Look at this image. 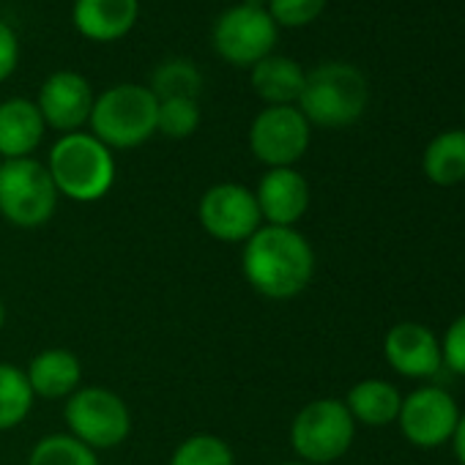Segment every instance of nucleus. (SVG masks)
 Returning a JSON list of instances; mask_svg holds the SVG:
<instances>
[{"label":"nucleus","mask_w":465,"mask_h":465,"mask_svg":"<svg viewBox=\"0 0 465 465\" xmlns=\"http://www.w3.org/2000/svg\"><path fill=\"white\" fill-rule=\"evenodd\" d=\"M242 274L269 302H291L315 280V250L299 227L263 224L242 244Z\"/></svg>","instance_id":"f257e3e1"},{"label":"nucleus","mask_w":465,"mask_h":465,"mask_svg":"<svg viewBox=\"0 0 465 465\" xmlns=\"http://www.w3.org/2000/svg\"><path fill=\"white\" fill-rule=\"evenodd\" d=\"M47 170L61 197L72 203H99L115 186V153L88 129L61 134L47 153Z\"/></svg>","instance_id":"f03ea898"},{"label":"nucleus","mask_w":465,"mask_h":465,"mask_svg":"<svg viewBox=\"0 0 465 465\" xmlns=\"http://www.w3.org/2000/svg\"><path fill=\"white\" fill-rule=\"evenodd\" d=\"M370 104V83L361 69L345 61H329L307 72L299 110L310 126L345 129L353 126Z\"/></svg>","instance_id":"7ed1b4c3"},{"label":"nucleus","mask_w":465,"mask_h":465,"mask_svg":"<svg viewBox=\"0 0 465 465\" xmlns=\"http://www.w3.org/2000/svg\"><path fill=\"white\" fill-rule=\"evenodd\" d=\"M159 99L148 85L121 83L96 94L88 132L102 140L113 153L145 145L156 134Z\"/></svg>","instance_id":"20e7f679"},{"label":"nucleus","mask_w":465,"mask_h":465,"mask_svg":"<svg viewBox=\"0 0 465 465\" xmlns=\"http://www.w3.org/2000/svg\"><path fill=\"white\" fill-rule=\"evenodd\" d=\"M356 421L337 397H318L299 408L288 438L299 462L331 465L342 460L356 440Z\"/></svg>","instance_id":"39448f33"},{"label":"nucleus","mask_w":465,"mask_h":465,"mask_svg":"<svg viewBox=\"0 0 465 465\" xmlns=\"http://www.w3.org/2000/svg\"><path fill=\"white\" fill-rule=\"evenodd\" d=\"M64 424L88 449L107 451L129 440L134 419L129 402L107 386H80L64 400Z\"/></svg>","instance_id":"423d86ee"},{"label":"nucleus","mask_w":465,"mask_h":465,"mask_svg":"<svg viewBox=\"0 0 465 465\" xmlns=\"http://www.w3.org/2000/svg\"><path fill=\"white\" fill-rule=\"evenodd\" d=\"M61 194L50 170L36 156L9 159L0 167V216L12 227L39 230L53 222Z\"/></svg>","instance_id":"0eeeda50"},{"label":"nucleus","mask_w":465,"mask_h":465,"mask_svg":"<svg viewBox=\"0 0 465 465\" xmlns=\"http://www.w3.org/2000/svg\"><path fill=\"white\" fill-rule=\"evenodd\" d=\"M280 28L266 12V6L236 4L227 6L211 28L213 53L236 69H252L263 58H269L277 47Z\"/></svg>","instance_id":"6e6552de"},{"label":"nucleus","mask_w":465,"mask_h":465,"mask_svg":"<svg viewBox=\"0 0 465 465\" xmlns=\"http://www.w3.org/2000/svg\"><path fill=\"white\" fill-rule=\"evenodd\" d=\"M197 222L219 244H244L263 227L255 192L236 181H219L200 194Z\"/></svg>","instance_id":"1a4fd4ad"},{"label":"nucleus","mask_w":465,"mask_h":465,"mask_svg":"<svg viewBox=\"0 0 465 465\" xmlns=\"http://www.w3.org/2000/svg\"><path fill=\"white\" fill-rule=\"evenodd\" d=\"M247 140H250L252 156L261 164H266V170L296 167L310 151L312 126L296 104L263 107L252 118Z\"/></svg>","instance_id":"9d476101"},{"label":"nucleus","mask_w":465,"mask_h":465,"mask_svg":"<svg viewBox=\"0 0 465 465\" xmlns=\"http://www.w3.org/2000/svg\"><path fill=\"white\" fill-rule=\"evenodd\" d=\"M460 405L454 397L432 383H424L402 394L397 427L402 438L416 449H440L451 440L460 421Z\"/></svg>","instance_id":"9b49d317"},{"label":"nucleus","mask_w":465,"mask_h":465,"mask_svg":"<svg viewBox=\"0 0 465 465\" xmlns=\"http://www.w3.org/2000/svg\"><path fill=\"white\" fill-rule=\"evenodd\" d=\"M36 107L47 124V129L58 134L83 132L91 121V110L96 102V91L91 80L74 69L53 72L36 94Z\"/></svg>","instance_id":"f8f14e48"},{"label":"nucleus","mask_w":465,"mask_h":465,"mask_svg":"<svg viewBox=\"0 0 465 465\" xmlns=\"http://www.w3.org/2000/svg\"><path fill=\"white\" fill-rule=\"evenodd\" d=\"M383 359L386 364L408 378V381H430L440 372L443 356H440V340L416 321L394 323L383 337Z\"/></svg>","instance_id":"ddd939ff"},{"label":"nucleus","mask_w":465,"mask_h":465,"mask_svg":"<svg viewBox=\"0 0 465 465\" xmlns=\"http://www.w3.org/2000/svg\"><path fill=\"white\" fill-rule=\"evenodd\" d=\"M263 224L277 227H299V222L307 216L312 203L310 181L299 167H274L266 170L252 189Z\"/></svg>","instance_id":"4468645a"},{"label":"nucleus","mask_w":465,"mask_h":465,"mask_svg":"<svg viewBox=\"0 0 465 465\" xmlns=\"http://www.w3.org/2000/svg\"><path fill=\"white\" fill-rule=\"evenodd\" d=\"M140 20V0H74L72 25L96 45L126 39Z\"/></svg>","instance_id":"2eb2a0df"},{"label":"nucleus","mask_w":465,"mask_h":465,"mask_svg":"<svg viewBox=\"0 0 465 465\" xmlns=\"http://www.w3.org/2000/svg\"><path fill=\"white\" fill-rule=\"evenodd\" d=\"M36 400H69L83 386V361L69 348H45L25 367Z\"/></svg>","instance_id":"dca6fc26"},{"label":"nucleus","mask_w":465,"mask_h":465,"mask_svg":"<svg viewBox=\"0 0 465 465\" xmlns=\"http://www.w3.org/2000/svg\"><path fill=\"white\" fill-rule=\"evenodd\" d=\"M45 134L47 124L34 99L12 96L0 102V156L4 162L34 156L42 148Z\"/></svg>","instance_id":"f3484780"},{"label":"nucleus","mask_w":465,"mask_h":465,"mask_svg":"<svg viewBox=\"0 0 465 465\" xmlns=\"http://www.w3.org/2000/svg\"><path fill=\"white\" fill-rule=\"evenodd\" d=\"M307 72L299 61L288 55L272 53L261 64L250 69V83L255 96L263 102V107H285L299 104V96L304 91Z\"/></svg>","instance_id":"a211bd4d"},{"label":"nucleus","mask_w":465,"mask_h":465,"mask_svg":"<svg viewBox=\"0 0 465 465\" xmlns=\"http://www.w3.org/2000/svg\"><path fill=\"white\" fill-rule=\"evenodd\" d=\"M342 402L356 424L389 427V424H397L402 391L383 378H364L348 389Z\"/></svg>","instance_id":"6ab92c4d"},{"label":"nucleus","mask_w":465,"mask_h":465,"mask_svg":"<svg viewBox=\"0 0 465 465\" xmlns=\"http://www.w3.org/2000/svg\"><path fill=\"white\" fill-rule=\"evenodd\" d=\"M421 173L435 186H457L465 181V129L435 134L421 153Z\"/></svg>","instance_id":"aec40b11"},{"label":"nucleus","mask_w":465,"mask_h":465,"mask_svg":"<svg viewBox=\"0 0 465 465\" xmlns=\"http://www.w3.org/2000/svg\"><path fill=\"white\" fill-rule=\"evenodd\" d=\"M36 397L31 391L25 367L0 361V432L17 430L34 411Z\"/></svg>","instance_id":"412c9836"},{"label":"nucleus","mask_w":465,"mask_h":465,"mask_svg":"<svg viewBox=\"0 0 465 465\" xmlns=\"http://www.w3.org/2000/svg\"><path fill=\"white\" fill-rule=\"evenodd\" d=\"M151 94L164 99H197L203 91V72L186 58H167L151 72Z\"/></svg>","instance_id":"4be33fe9"},{"label":"nucleus","mask_w":465,"mask_h":465,"mask_svg":"<svg viewBox=\"0 0 465 465\" xmlns=\"http://www.w3.org/2000/svg\"><path fill=\"white\" fill-rule=\"evenodd\" d=\"M25 465H99V454L64 430L42 435L31 446Z\"/></svg>","instance_id":"5701e85b"},{"label":"nucleus","mask_w":465,"mask_h":465,"mask_svg":"<svg viewBox=\"0 0 465 465\" xmlns=\"http://www.w3.org/2000/svg\"><path fill=\"white\" fill-rule=\"evenodd\" d=\"M167 465H239L230 440L216 432H192L170 451Z\"/></svg>","instance_id":"b1692460"},{"label":"nucleus","mask_w":465,"mask_h":465,"mask_svg":"<svg viewBox=\"0 0 465 465\" xmlns=\"http://www.w3.org/2000/svg\"><path fill=\"white\" fill-rule=\"evenodd\" d=\"M203 113L197 99H164L156 113V134L167 140H189L200 129Z\"/></svg>","instance_id":"393cba45"},{"label":"nucleus","mask_w":465,"mask_h":465,"mask_svg":"<svg viewBox=\"0 0 465 465\" xmlns=\"http://www.w3.org/2000/svg\"><path fill=\"white\" fill-rule=\"evenodd\" d=\"M329 0H266V12L277 28H307L323 12Z\"/></svg>","instance_id":"a878e982"},{"label":"nucleus","mask_w":465,"mask_h":465,"mask_svg":"<svg viewBox=\"0 0 465 465\" xmlns=\"http://www.w3.org/2000/svg\"><path fill=\"white\" fill-rule=\"evenodd\" d=\"M443 367L460 378H465V315L454 318L440 337Z\"/></svg>","instance_id":"bb28decb"},{"label":"nucleus","mask_w":465,"mask_h":465,"mask_svg":"<svg viewBox=\"0 0 465 465\" xmlns=\"http://www.w3.org/2000/svg\"><path fill=\"white\" fill-rule=\"evenodd\" d=\"M20 53H23V47H20L17 31H15L9 23L0 20V85H4V83L17 72V66H20Z\"/></svg>","instance_id":"cd10ccee"},{"label":"nucleus","mask_w":465,"mask_h":465,"mask_svg":"<svg viewBox=\"0 0 465 465\" xmlns=\"http://www.w3.org/2000/svg\"><path fill=\"white\" fill-rule=\"evenodd\" d=\"M451 449H454V457H457V462L460 465H465V411L460 413V421H457V427H454V435H451Z\"/></svg>","instance_id":"c85d7f7f"},{"label":"nucleus","mask_w":465,"mask_h":465,"mask_svg":"<svg viewBox=\"0 0 465 465\" xmlns=\"http://www.w3.org/2000/svg\"><path fill=\"white\" fill-rule=\"evenodd\" d=\"M6 318H9V310H6L4 296H0V331H4V326H6Z\"/></svg>","instance_id":"c756f323"},{"label":"nucleus","mask_w":465,"mask_h":465,"mask_svg":"<svg viewBox=\"0 0 465 465\" xmlns=\"http://www.w3.org/2000/svg\"><path fill=\"white\" fill-rule=\"evenodd\" d=\"M277 465H307V462H299V460H291V462H277Z\"/></svg>","instance_id":"7c9ffc66"},{"label":"nucleus","mask_w":465,"mask_h":465,"mask_svg":"<svg viewBox=\"0 0 465 465\" xmlns=\"http://www.w3.org/2000/svg\"><path fill=\"white\" fill-rule=\"evenodd\" d=\"M0 167H4V156H0Z\"/></svg>","instance_id":"2f4dec72"},{"label":"nucleus","mask_w":465,"mask_h":465,"mask_svg":"<svg viewBox=\"0 0 465 465\" xmlns=\"http://www.w3.org/2000/svg\"><path fill=\"white\" fill-rule=\"evenodd\" d=\"M462 118H465V104H462Z\"/></svg>","instance_id":"473e14b6"}]
</instances>
